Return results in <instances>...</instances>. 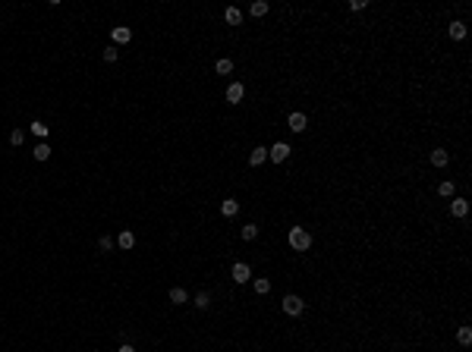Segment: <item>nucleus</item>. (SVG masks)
I'll return each mask as SVG.
<instances>
[{"mask_svg": "<svg viewBox=\"0 0 472 352\" xmlns=\"http://www.w3.org/2000/svg\"><path fill=\"white\" fill-rule=\"evenodd\" d=\"M22 142H25V132L22 129H13L10 132V145H22Z\"/></svg>", "mask_w": 472, "mask_h": 352, "instance_id": "26", "label": "nucleus"}, {"mask_svg": "<svg viewBox=\"0 0 472 352\" xmlns=\"http://www.w3.org/2000/svg\"><path fill=\"white\" fill-rule=\"evenodd\" d=\"M287 123H290V129H293V132H302L305 126H309V119H305V114H290Z\"/></svg>", "mask_w": 472, "mask_h": 352, "instance_id": "9", "label": "nucleus"}, {"mask_svg": "<svg viewBox=\"0 0 472 352\" xmlns=\"http://www.w3.org/2000/svg\"><path fill=\"white\" fill-rule=\"evenodd\" d=\"M110 35H114L117 44H129V41H132V29H129V25H117Z\"/></svg>", "mask_w": 472, "mask_h": 352, "instance_id": "6", "label": "nucleus"}, {"mask_svg": "<svg viewBox=\"0 0 472 352\" xmlns=\"http://www.w3.org/2000/svg\"><path fill=\"white\" fill-rule=\"evenodd\" d=\"M224 19H227L230 25H239V22H243V13H239L236 6H227V13H224Z\"/></svg>", "mask_w": 472, "mask_h": 352, "instance_id": "15", "label": "nucleus"}, {"mask_svg": "<svg viewBox=\"0 0 472 352\" xmlns=\"http://www.w3.org/2000/svg\"><path fill=\"white\" fill-rule=\"evenodd\" d=\"M221 214H224V217H236V214H239V201H233V198L221 201Z\"/></svg>", "mask_w": 472, "mask_h": 352, "instance_id": "10", "label": "nucleus"}, {"mask_svg": "<svg viewBox=\"0 0 472 352\" xmlns=\"http://www.w3.org/2000/svg\"><path fill=\"white\" fill-rule=\"evenodd\" d=\"M117 352H136V349H132V346H129V343H123V346H120Z\"/></svg>", "mask_w": 472, "mask_h": 352, "instance_id": "29", "label": "nucleus"}, {"mask_svg": "<svg viewBox=\"0 0 472 352\" xmlns=\"http://www.w3.org/2000/svg\"><path fill=\"white\" fill-rule=\"evenodd\" d=\"M230 277H233L236 283H249L252 280V268H249V264H243V261H236L233 270H230Z\"/></svg>", "mask_w": 472, "mask_h": 352, "instance_id": "4", "label": "nucleus"}, {"mask_svg": "<svg viewBox=\"0 0 472 352\" xmlns=\"http://www.w3.org/2000/svg\"><path fill=\"white\" fill-rule=\"evenodd\" d=\"M255 236H258V227H255V223H245V227H243V239H245V242H252Z\"/></svg>", "mask_w": 472, "mask_h": 352, "instance_id": "22", "label": "nucleus"}, {"mask_svg": "<svg viewBox=\"0 0 472 352\" xmlns=\"http://www.w3.org/2000/svg\"><path fill=\"white\" fill-rule=\"evenodd\" d=\"M101 57H104V60H107V63H114V60L120 57V50L114 48V44H110V48H104V50H101Z\"/></svg>", "mask_w": 472, "mask_h": 352, "instance_id": "23", "label": "nucleus"}, {"mask_svg": "<svg viewBox=\"0 0 472 352\" xmlns=\"http://www.w3.org/2000/svg\"><path fill=\"white\" fill-rule=\"evenodd\" d=\"M350 10H353V13L356 10H365V0H353V3H350Z\"/></svg>", "mask_w": 472, "mask_h": 352, "instance_id": "28", "label": "nucleus"}, {"mask_svg": "<svg viewBox=\"0 0 472 352\" xmlns=\"http://www.w3.org/2000/svg\"><path fill=\"white\" fill-rule=\"evenodd\" d=\"M192 305H195L198 311H205V308H208V305H211V293H198L195 299H192Z\"/></svg>", "mask_w": 472, "mask_h": 352, "instance_id": "16", "label": "nucleus"}, {"mask_svg": "<svg viewBox=\"0 0 472 352\" xmlns=\"http://www.w3.org/2000/svg\"><path fill=\"white\" fill-rule=\"evenodd\" d=\"M117 245H120V249H123V251H126V249H132V245H136V236H132L129 230H123V233L117 236Z\"/></svg>", "mask_w": 472, "mask_h": 352, "instance_id": "12", "label": "nucleus"}, {"mask_svg": "<svg viewBox=\"0 0 472 352\" xmlns=\"http://www.w3.org/2000/svg\"><path fill=\"white\" fill-rule=\"evenodd\" d=\"M255 293H258V296H268V293H271V280L258 277V280H255Z\"/></svg>", "mask_w": 472, "mask_h": 352, "instance_id": "20", "label": "nucleus"}, {"mask_svg": "<svg viewBox=\"0 0 472 352\" xmlns=\"http://www.w3.org/2000/svg\"><path fill=\"white\" fill-rule=\"evenodd\" d=\"M32 132H35L38 138H48V132H51V129H48V123H41V119H35V123H32Z\"/></svg>", "mask_w": 472, "mask_h": 352, "instance_id": "19", "label": "nucleus"}, {"mask_svg": "<svg viewBox=\"0 0 472 352\" xmlns=\"http://www.w3.org/2000/svg\"><path fill=\"white\" fill-rule=\"evenodd\" d=\"M264 161H268V148H252V154H249L252 167H258V164H264Z\"/></svg>", "mask_w": 472, "mask_h": 352, "instance_id": "11", "label": "nucleus"}, {"mask_svg": "<svg viewBox=\"0 0 472 352\" xmlns=\"http://www.w3.org/2000/svg\"><path fill=\"white\" fill-rule=\"evenodd\" d=\"M437 195H441V198H450V195H454V183H450V179H444V183L437 185Z\"/></svg>", "mask_w": 472, "mask_h": 352, "instance_id": "21", "label": "nucleus"}, {"mask_svg": "<svg viewBox=\"0 0 472 352\" xmlns=\"http://www.w3.org/2000/svg\"><path fill=\"white\" fill-rule=\"evenodd\" d=\"M290 151H293V148H290L287 142H277V145H271V148H268V157L274 164H280V161H287V157H290Z\"/></svg>", "mask_w": 472, "mask_h": 352, "instance_id": "3", "label": "nucleus"}, {"mask_svg": "<svg viewBox=\"0 0 472 352\" xmlns=\"http://www.w3.org/2000/svg\"><path fill=\"white\" fill-rule=\"evenodd\" d=\"M264 13H268V3H264V0H255V3H252V16H264Z\"/></svg>", "mask_w": 472, "mask_h": 352, "instance_id": "25", "label": "nucleus"}, {"mask_svg": "<svg viewBox=\"0 0 472 352\" xmlns=\"http://www.w3.org/2000/svg\"><path fill=\"white\" fill-rule=\"evenodd\" d=\"M98 249H101V251H110V249H114V239H110V236H101V239H98Z\"/></svg>", "mask_w": 472, "mask_h": 352, "instance_id": "27", "label": "nucleus"}, {"mask_svg": "<svg viewBox=\"0 0 472 352\" xmlns=\"http://www.w3.org/2000/svg\"><path fill=\"white\" fill-rule=\"evenodd\" d=\"M456 340H460L463 346H469V343H472V330H469V327H460V334H456Z\"/></svg>", "mask_w": 472, "mask_h": 352, "instance_id": "24", "label": "nucleus"}, {"mask_svg": "<svg viewBox=\"0 0 472 352\" xmlns=\"http://www.w3.org/2000/svg\"><path fill=\"white\" fill-rule=\"evenodd\" d=\"M302 308H305V302L302 299H299L296 293H290V296H283V311H287V315H302Z\"/></svg>", "mask_w": 472, "mask_h": 352, "instance_id": "2", "label": "nucleus"}, {"mask_svg": "<svg viewBox=\"0 0 472 352\" xmlns=\"http://www.w3.org/2000/svg\"><path fill=\"white\" fill-rule=\"evenodd\" d=\"M170 302H174V305H183V302H189V296H186V289H183V286H174V289H170Z\"/></svg>", "mask_w": 472, "mask_h": 352, "instance_id": "14", "label": "nucleus"}, {"mask_svg": "<svg viewBox=\"0 0 472 352\" xmlns=\"http://www.w3.org/2000/svg\"><path fill=\"white\" fill-rule=\"evenodd\" d=\"M32 154H35V161H48V157H51V145H38V148L35 151H32Z\"/></svg>", "mask_w": 472, "mask_h": 352, "instance_id": "18", "label": "nucleus"}, {"mask_svg": "<svg viewBox=\"0 0 472 352\" xmlns=\"http://www.w3.org/2000/svg\"><path fill=\"white\" fill-rule=\"evenodd\" d=\"M447 161H450V157H447V151H444V148H435V151H431V164H435V167H447Z\"/></svg>", "mask_w": 472, "mask_h": 352, "instance_id": "13", "label": "nucleus"}, {"mask_svg": "<svg viewBox=\"0 0 472 352\" xmlns=\"http://www.w3.org/2000/svg\"><path fill=\"white\" fill-rule=\"evenodd\" d=\"M447 35L454 38V41H463V38H466V25H463L460 19H454V22H450V29H447Z\"/></svg>", "mask_w": 472, "mask_h": 352, "instance_id": "8", "label": "nucleus"}, {"mask_svg": "<svg viewBox=\"0 0 472 352\" xmlns=\"http://www.w3.org/2000/svg\"><path fill=\"white\" fill-rule=\"evenodd\" d=\"M243 95H245L243 82H230L227 85V104H239V101H243Z\"/></svg>", "mask_w": 472, "mask_h": 352, "instance_id": "5", "label": "nucleus"}, {"mask_svg": "<svg viewBox=\"0 0 472 352\" xmlns=\"http://www.w3.org/2000/svg\"><path fill=\"white\" fill-rule=\"evenodd\" d=\"M309 245H312V236L305 233L302 227L290 230V249H293V251H309Z\"/></svg>", "mask_w": 472, "mask_h": 352, "instance_id": "1", "label": "nucleus"}, {"mask_svg": "<svg viewBox=\"0 0 472 352\" xmlns=\"http://www.w3.org/2000/svg\"><path fill=\"white\" fill-rule=\"evenodd\" d=\"M217 72H221V76H230V72H233V60H230V57L217 60Z\"/></svg>", "mask_w": 472, "mask_h": 352, "instance_id": "17", "label": "nucleus"}, {"mask_svg": "<svg viewBox=\"0 0 472 352\" xmlns=\"http://www.w3.org/2000/svg\"><path fill=\"white\" fill-rule=\"evenodd\" d=\"M450 214H454V217H466L469 214V201H466V198H454V201H450Z\"/></svg>", "mask_w": 472, "mask_h": 352, "instance_id": "7", "label": "nucleus"}]
</instances>
